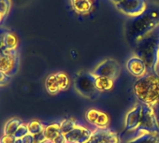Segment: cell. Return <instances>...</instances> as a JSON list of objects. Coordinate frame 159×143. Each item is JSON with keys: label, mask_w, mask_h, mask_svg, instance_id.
<instances>
[{"label": "cell", "mask_w": 159, "mask_h": 143, "mask_svg": "<svg viewBox=\"0 0 159 143\" xmlns=\"http://www.w3.org/2000/svg\"><path fill=\"white\" fill-rule=\"evenodd\" d=\"M16 140L14 135H3L0 137V143H15Z\"/></svg>", "instance_id": "cell-26"}, {"label": "cell", "mask_w": 159, "mask_h": 143, "mask_svg": "<svg viewBox=\"0 0 159 143\" xmlns=\"http://www.w3.org/2000/svg\"><path fill=\"white\" fill-rule=\"evenodd\" d=\"M126 69L132 76H134L138 79L143 77L144 75H146L148 73V67H147L146 64L144 63V61L136 55L131 56L127 60Z\"/></svg>", "instance_id": "cell-13"}, {"label": "cell", "mask_w": 159, "mask_h": 143, "mask_svg": "<svg viewBox=\"0 0 159 143\" xmlns=\"http://www.w3.org/2000/svg\"><path fill=\"white\" fill-rule=\"evenodd\" d=\"M11 9V0H0V16L5 19Z\"/></svg>", "instance_id": "cell-23"}, {"label": "cell", "mask_w": 159, "mask_h": 143, "mask_svg": "<svg viewBox=\"0 0 159 143\" xmlns=\"http://www.w3.org/2000/svg\"><path fill=\"white\" fill-rule=\"evenodd\" d=\"M20 58L17 50H5L0 54V72L10 78L13 77L19 69Z\"/></svg>", "instance_id": "cell-5"}, {"label": "cell", "mask_w": 159, "mask_h": 143, "mask_svg": "<svg viewBox=\"0 0 159 143\" xmlns=\"http://www.w3.org/2000/svg\"><path fill=\"white\" fill-rule=\"evenodd\" d=\"M136 18L127 27V36L135 42L159 25V21L152 14H147L146 11Z\"/></svg>", "instance_id": "cell-3"}, {"label": "cell", "mask_w": 159, "mask_h": 143, "mask_svg": "<svg viewBox=\"0 0 159 143\" xmlns=\"http://www.w3.org/2000/svg\"><path fill=\"white\" fill-rule=\"evenodd\" d=\"M45 88H46V91L52 96H55L61 92L55 73L51 74L47 77L45 81Z\"/></svg>", "instance_id": "cell-17"}, {"label": "cell", "mask_w": 159, "mask_h": 143, "mask_svg": "<svg viewBox=\"0 0 159 143\" xmlns=\"http://www.w3.org/2000/svg\"><path fill=\"white\" fill-rule=\"evenodd\" d=\"M94 77H106L115 80L120 73L119 64L113 59H106L99 63L91 72Z\"/></svg>", "instance_id": "cell-8"}, {"label": "cell", "mask_w": 159, "mask_h": 143, "mask_svg": "<svg viewBox=\"0 0 159 143\" xmlns=\"http://www.w3.org/2000/svg\"><path fill=\"white\" fill-rule=\"evenodd\" d=\"M143 143H159V134L142 133Z\"/></svg>", "instance_id": "cell-25"}, {"label": "cell", "mask_w": 159, "mask_h": 143, "mask_svg": "<svg viewBox=\"0 0 159 143\" xmlns=\"http://www.w3.org/2000/svg\"><path fill=\"white\" fill-rule=\"evenodd\" d=\"M73 10L79 14H87L91 11L93 3L91 0H70Z\"/></svg>", "instance_id": "cell-14"}, {"label": "cell", "mask_w": 159, "mask_h": 143, "mask_svg": "<svg viewBox=\"0 0 159 143\" xmlns=\"http://www.w3.org/2000/svg\"><path fill=\"white\" fill-rule=\"evenodd\" d=\"M15 143H23V142H22V139H17L15 141Z\"/></svg>", "instance_id": "cell-31"}, {"label": "cell", "mask_w": 159, "mask_h": 143, "mask_svg": "<svg viewBox=\"0 0 159 143\" xmlns=\"http://www.w3.org/2000/svg\"><path fill=\"white\" fill-rule=\"evenodd\" d=\"M28 133V128H27V124L25 123H23L19 127L18 129L16 130L15 134H14V136L16 137V139H22L23 137H25Z\"/></svg>", "instance_id": "cell-24"}, {"label": "cell", "mask_w": 159, "mask_h": 143, "mask_svg": "<svg viewBox=\"0 0 159 143\" xmlns=\"http://www.w3.org/2000/svg\"><path fill=\"white\" fill-rule=\"evenodd\" d=\"M111 2H113L114 4H117V3H119V2H121L122 0H111Z\"/></svg>", "instance_id": "cell-30"}, {"label": "cell", "mask_w": 159, "mask_h": 143, "mask_svg": "<svg viewBox=\"0 0 159 143\" xmlns=\"http://www.w3.org/2000/svg\"><path fill=\"white\" fill-rule=\"evenodd\" d=\"M85 119L98 129H107L110 124L109 115L97 109H89L85 112Z\"/></svg>", "instance_id": "cell-11"}, {"label": "cell", "mask_w": 159, "mask_h": 143, "mask_svg": "<svg viewBox=\"0 0 159 143\" xmlns=\"http://www.w3.org/2000/svg\"><path fill=\"white\" fill-rule=\"evenodd\" d=\"M133 92L139 104L153 107L159 102V75L148 72L138 79L133 85Z\"/></svg>", "instance_id": "cell-2"}, {"label": "cell", "mask_w": 159, "mask_h": 143, "mask_svg": "<svg viewBox=\"0 0 159 143\" xmlns=\"http://www.w3.org/2000/svg\"><path fill=\"white\" fill-rule=\"evenodd\" d=\"M11 78L7 75H5L4 73L0 72V88L6 86L9 83H10Z\"/></svg>", "instance_id": "cell-27"}, {"label": "cell", "mask_w": 159, "mask_h": 143, "mask_svg": "<svg viewBox=\"0 0 159 143\" xmlns=\"http://www.w3.org/2000/svg\"><path fill=\"white\" fill-rule=\"evenodd\" d=\"M19 45V40L17 36L11 32V31H7L4 34L3 37V46L5 49L7 50H17Z\"/></svg>", "instance_id": "cell-18"}, {"label": "cell", "mask_w": 159, "mask_h": 143, "mask_svg": "<svg viewBox=\"0 0 159 143\" xmlns=\"http://www.w3.org/2000/svg\"><path fill=\"white\" fill-rule=\"evenodd\" d=\"M77 125V122L73 118H66L60 123V129L61 134L66 135L70 132L75 126Z\"/></svg>", "instance_id": "cell-21"}, {"label": "cell", "mask_w": 159, "mask_h": 143, "mask_svg": "<svg viewBox=\"0 0 159 143\" xmlns=\"http://www.w3.org/2000/svg\"><path fill=\"white\" fill-rule=\"evenodd\" d=\"M86 143H121L120 136L111 129H95Z\"/></svg>", "instance_id": "cell-9"}, {"label": "cell", "mask_w": 159, "mask_h": 143, "mask_svg": "<svg viewBox=\"0 0 159 143\" xmlns=\"http://www.w3.org/2000/svg\"><path fill=\"white\" fill-rule=\"evenodd\" d=\"M55 76L57 78L58 83H59V87L61 91H65L67 89L68 85H69V79L68 76L65 73V72H56Z\"/></svg>", "instance_id": "cell-22"}, {"label": "cell", "mask_w": 159, "mask_h": 143, "mask_svg": "<svg viewBox=\"0 0 159 143\" xmlns=\"http://www.w3.org/2000/svg\"><path fill=\"white\" fill-rule=\"evenodd\" d=\"M2 20H3V18H2L1 16H0V23H1V21H2Z\"/></svg>", "instance_id": "cell-32"}, {"label": "cell", "mask_w": 159, "mask_h": 143, "mask_svg": "<svg viewBox=\"0 0 159 143\" xmlns=\"http://www.w3.org/2000/svg\"><path fill=\"white\" fill-rule=\"evenodd\" d=\"M135 43L134 55L144 61L148 72L159 75V25Z\"/></svg>", "instance_id": "cell-1"}, {"label": "cell", "mask_w": 159, "mask_h": 143, "mask_svg": "<svg viewBox=\"0 0 159 143\" xmlns=\"http://www.w3.org/2000/svg\"><path fill=\"white\" fill-rule=\"evenodd\" d=\"M92 135V131L81 124H77L70 132L65 135L67 143H86Z\"/></svg>", "instance_id": "cell-12"}, {"label": "cell", "mask_w": 159, "mask_h": 143, "mask_svg": "<svg viewBox=\"0 0 159 143\" xmlns=\"http://www.w3.org/2000/svg\"><path fill=\"white\" fill-rule=\"evenodd\" d=\"M34 140H35L34 135H31V134H27L25 137L22 138L23 143H34Z\"/></svg>", "instance_id": "cell-28"}, {"label": "cell", "mask_w": 159, "mask_h": 143, "mask_svg": "<svg viewBox=\"0 0 159 143\" xmlns=\"http://www.w3.org/2000/svg\"><path fill=\"white\" fill-rule=\"evenodd\" d=\"M75 89L82 96L91 98L98 92L95 86V77L91 72H81L75 79Z\"/></svg>", "instance_id": "cell-6"}, {"label": "cell", "mask_w": 159, "mask_h": 143, "mask_svg": "<svg viewBox=\"0 0 159 143\" xmlns=\"http://www.w3.org/2000/svg\"><path fill=\"white\" fill-rule=\"evenodd\" d=\"M142 133L159 134V123L156 118L153 107L141 104V116H140L139 125L138 129L131 134L132 136L129 139Z\"/></svg>", "instance_id": "cell-4"}, {"label": "cell", "mask_w": 159, "mask_h": 143, "mask_svg": "<svg viewBox=\"0 0 159 143\" xmlns=\"http://www.w3.org/2000/svg\"><path fill=\"white\" fill-rule=\"evenodd\" d=\"M116 9L130 17H138L143 14L147 10L146 0H122L115 4Z\"/></svg>", "instance_id": "cell-7"}, {"label": "cell", "mask_w": 159, "mask_h": 143, "mask_svg": "<svg viewBox=\"0 0 159 143\" xmlns=\"http://www.w3.org/2000/svg\"><path fill=\"white\" fill-rule=\"evenodd\" d=\"M27 128H28V133L31 135H38L40 133H43L46 124L39 120H31L27 123Z\"/></svg>", "instance_id": "cell-20"}, {"label": "cell", "mask_w": 159, "mask_h": 143, "mask_svg": "<svg viewBox=\"0 0 159 143\" xmlns=\"http://www.w3.org/2000/svg\"><path fill=\"white\" fill-rule=\"evenodd\" d=\"M61 134V129H60V123H52L46 125L43 135L46 138L47 141L52 142L53 139Z\"/></svg>", "instance_id": "cell-16"}, {"label": "cell", "mask_w": 159, "mask_h": 143, "mask_svg": "<svg viewBox=\"0 0 159 143\" xmlns=\"http://www.w3.org/2000/svg\"><path fill=\"white\" fill-rule=\"evenodd\" d=\"M114 81L106 77H95V86L98 92H109L113 88Z\"/></svg>", "instance_id": "cell-15"}, {"label": "cell", "mask_w": 159, "mask_h": 143, "mask_svg": "<svg viewBox=\"0 0 159 143\" xmlns=\"http://www.w3.org/2000/svg\"><path fill=\"white\" fill-rule=\"evenodd\" d=\"M52 142H53V143H67V142H66V136H65V135H63V134L58 135V136L53 139Z\"/></svg>", "instance_id": "cell-29"}, {"label": "cell", "mask_w": 159, "mask_h": 143, "mask_svg": "<svg viewBox=\"0 0 159 143\" xmlns=\"http://www.w3.org/2000/svg\"><path fill=\"white\" fill-rule=\"evenodd\" d=\"M50 143H53V142H50Z\"/></svg>", "instance_id": "cell-33"}, {"label": "cell", "mask_w": 159, "mask_h": 143, "mask_svg": "<svg viewBox=\"0 0 159 143\" xmlns=\"http://www.w3.org/2000/svg\"><path fill=\"white\" fill-rule=\"evenodd\" d=\"M23 123V122L18 118H12L9 120L3 129V135H14L18 127Z\"/></svg>", "instance_id": "cell-19"}, {"label": "cell", "mask_w": 159, "mask_h": 143, "mask_svg": "<svg viewBox=\"0 0 159 143\" xmlns=\"http://www.w3.org/2000/svg\"><path fill=\"white\" fill-rule=\"evenodd\" d=\"M140 116H141V104L134 105L126 113L125 117V128L123 134L126 133H134L140 123Z\"/></svg>", "instance_id": "cell-10"}]
</instances>
